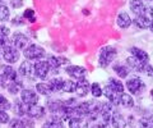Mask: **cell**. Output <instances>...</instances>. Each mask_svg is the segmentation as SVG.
Here are the masks:
<instances>
[{"label": "cell", "instance_id": "cell-1", "mask_svg": "<svg viewBox=\"0 0 153 128\" xmlns=\"http://www.w3.org/2000/svg\"><path fill=\"white\" fill-rule=\"evenodd\" d=\"M117 51L115 47L112 46H106L100 51V56H98V65L101 68H106L107 65L111 63V61L115 59Z\"/></svg>", "mask_w": 153, "mask_h": 128}, {"label": "cell", "instance_id": "cell-2", "mask_svg": "<svg viewBox=\"0 0 153 128\" xmlns=\"http://www.w3.org/2000/svg\"><path fill=\"white\" fill-rule=\"evenodd\" d=\"M46 55L45 50L36 44L28 45L25 49V58L28 60H40Z\"/></svg>", "mask_w": 153, "mask_h": 128}, {"label": "cell", "instance_id": "cell-3", "mask_svg": "<svg viewBox=\"0 0 153 128\" xmlns=\"http://www.w3.org/2000/svg\"><path fill=\"white\" fill-rule=\"evenodd\" d=\"M1 51H3V58L5 61H8V63H16V61L19 60V51L17 47H14V46H10V45H7V46H4L1 47Z\"/></svg>", "mask_w": 153, "mask_h": 128}, {"label": "cell", "instance_id": "cell-4", "mask_svg": "<svg viewBox=\"0 0 153 128\" xmlns=\"http://www.w3.org/2000/svg\"><path fill=\"white\" fill-rule=\"evenodd\" d=\"M65 72L68 73L71 78H74L75 81L85 79V76H87V70H85V68L80 67V65H68V67L65 68Z\"/></svg>", "mask_w": 153, "mask_h": 128}, {"label": "cell", "instance_id": "cell-5", "mask_svg": "<svg viewBox=\"0 0 153 128\" xmlns=\"http://www.w3.org/2000/svg\"><path fill=\"white\" fill-rule=\"evenodd\" d=\"M33 67H35V74L37 78L40 79H46L49 73L51 72V69L49 67V64H47V61L45 60H41V61H37V63L33 64Z\"/></svg>", "mask_w": 153, "mask_h": 128}, {"label": "cell", "instance_id": "cell-6", "mask_svg": "<svg viewBox=\"0 0 153 128\" xmlns=\"http://www.w3.org/2000/svg\"><path fill=\"white\" fill-rule=\"evenodd\" d=\"M19 74L22 77H25L26 79H30V81H33L36 78V74H35V67L33 64H31L30 61H23L19 67Z\"/></svg>", "mask_w": 153, "mask_h": 128}, {"label": "cell", "instance_id": "cell-7", "mask_svg": "<svg viewBox=\"0 0 153 128\" xmlns=\"http://www.w3.org/2000/svg\"><path fill=\"white\" fill-rule=\"evenodd\" d=\"M21 100L26 104V105H36L38 103V95L28 88H23L21 91Z\"/></svg>", "mask_w": 153, "mask_h": 128}, {"label": "cell", "instance_id": "cell-8", "mask_svg": "<svg viewBox=\"0 0 153 128\" xmlns=\"http://www.w3.org/2000/svg\"><path fill=\"white\" fill-rule=\"evenodd\" d=\"M0 77L4 78L7 82H10L18 78V73L12 65L3 64V65H0Z\"/></svg>", "mask_w": 153, "mask_h": 128}, {"label": "cell", "instance_id": "cell-9", "mask_svg": "<svg viewBox=\"0 0 153 128\" xmlns=\"http://www.w3.org/2000/svg\"><path fill=\"white\" fill-rule=\"evenodd\" d=\"M126 87L128 90L130 91L131 94H142V91L144 90V83H143V81L140 78H131V79H129V81L126 82Z\"/></svg>", "mask_w": 153, "mask_h": 128}, {"label": "cell", "instance_id": "cell-10", "mask_svg": "<svg viewBox=\"0 0 153 128\" xmlns=\"http://www.w3.org/2000/svg\"><path fill=\"white\" fill-rule=\"evenodd\" d=\"M12 44L14 47H17L18 50H25L27 45L30 44V39L23 34H14L13 39H12Z\"/></svg>", "mask_w": 153, "mask_h": 128}, {"label": "cell", "instance_id": "cell-11", "mask_svg": "<svg viewBox=\"0 0 153 128\" xmlns=\"http://www.w3.org/2000/svg\"><path fill=\"white\" fill-rule=\"evenodd\" d=\"M114 104L112 103H103L101 104V113H100V115L102 117V121L103 123H108L110 121H111V117L114 114Z\"/></svg>", "mask_w": 153, "mask_h": 128}, {"label": "cell", "instance_id": "cell-12", "mask_svg": "<svg viewBox=\"0 0 153 128\" xmlns=\"http://www.w3.org/2000/svg\"><path fill=\"white\" fill-rule=\"evenodd\" d=\"M45 108L44 106H40L38 104L36 105H30L27 109V117H30L31 119H40L45 115Z\"/></svg>", "mask_w": 153, "mask_h": 128}, {"label": "cell", "instance_id": "cell-13", "mask_svg": "<svg viewBox=\"0 0 153 128\" xmlns=\"http://www.w3.org/2000/svg\"><path fill=\"white\" fill-rule=\"evenodd\" d=\"M47 64H49V67L51 70H57L61 65L65 64V63H68V59H65V58H61V56H55V55H49L47 56Z\"/></svg>", "mask_w": 153, "mask_h": 128}, {"label": "cell", "instance_id": "cell-14", "mask_svg": "<svg viewBox=\"0 0 153 128\" xmlns=\"http://www.w3.org/2000/svg\"><path fill=\"white\" fill-rule=\"evenodd\" d=\"M91 90L89 82L87 79H82V81H76V88H75V94L78 97H84L87 96L88 92Z\"/></svg>", "mask_w": 153, "mask_h": 128}, {"label": "cell", "instance_id": "cell-15", "mask_svg": "<svg viewBox=\"0 0 153 128\" xmlns=\"http://www.w3.org/2000/svg\"><path fill=\"white\" fill-rule=\"evenodd\" d=\"M125 61H126V65L129 67V69H133V70H135V72L143 73L146 63H143V61H140L139 59H137L135 56H129V58H126Z\"/></svg>", "mask_w": 153, "mask_h": 128}, {"label": "cell", "instance_id": "cell-16", "mask_svg": "<svg viewBox=\"0 0 153 128\" xmlns=\"http://www.w3.org/2000/svg\"><path fill=\"white\" fill-rule=\"evenodd\" d=\"M64 101L61 100H50L47 101V109H49V112L52 113V114H61V112H63L64 109Z\"/></svg>", "mask_w": 153, "mask_h": 128}, {"label": "cell", "instance_id": "cell-17", "mask_svg": "<svg viewBox=\"0 0 153 128\" xmlns=\"http://www.w3.org/2000/svg\"><path fill=\"white\" fill-rule=\"evenodd\" d=\"M103 95L107 97V100L110 103L114 104V105H119V104H120V94H117L116 91H114L112 88H110L107 85L103 90Z\"/></svg>", "mask_w": 153, "mask_h": 128}, {"label": "cell", "instance_id": "cell-18", "mask_svg": "<svg viewBox=\"0 0 153 128\" xmlns=\"http://www.w3.org/2000/svg\"><path fill=\"white\" fill-rule=\"evenodd\" d=\"M134 25H135L138 28H142V30H144V28H148L151 25V18L147 16V14H137L135 19L133 21Z\"/></svg>", "mask_w": 153, "mask_h": 128}, {"label": "cell", "instance_id": "cell-19", "mask_svg": "<svg viewBox=\"0 0 153 128\" xmlns=\"http://www.w3.org/2000/svg\"><path fill=\"white\" fill-rule=\"evenodd\" d=\"M42 128H64V124H63V119L59 117V115H52L50 119H47L46 123Z\"/></svg>", "mask_w": 153, "mask_h": 128}, {"label": "cell", "instance_id": "cell-20", "mask_svg": "<svg viewBox=\"0 0 153 128\" xmlns=\"http://www.w3.org/2000/svg\"><path fill=\"white\" fill-rule=\"evenodd\" d=\"M7 88H8V91L9 94H12V95H17L19 94L23 90V83L21 79H14V81H10V82H8L7 85Z\"/></svg>", "mask_w": 153, "mask_h": 128}, {"label": "cell", "instance_id": "cell-21", "mask_svg": "<svg viewBox=\"0 0 153 128\" xmlns=\"http://www.w3.org/2000/svg\"><path fill=\"white\" fill-rule=\"evenodd\" d=\"M111 123L114 128H126V121L120 113L114 112V114L111 117Z\"/></svg>", "mask_w": 153, "mask_h": 128}, {"label": "cell", "instance_id": "cell-22", "mask_svg": "<svg viewBox=\"0 0 153 128\" xmlns=\"http://www.w3.org/2000/svg\"><path fill=\"white\" fill-rule=\"evenodd\" d=\"M130 9L135 14H144L147 5L143 0H130Z\"/></svg>", "mask_w": 153, "mask_h": 128}, {"label": "cell", "instance_id": "cell-23", "mask_svg": "<svg viewBox=\"0 0 153 128\" xmlns=\"http://www.w3.org/2000/svg\"><path fill=\"white\" fill-rule=\"evenodd\" d=\"M27 109H28V105H26L22 100H16L14 101L13 110H14V114L16 115H18V117L27 115Z\"/></svg>", "mask_w": 153, "mask_h": 128}, {"label": "cell", "instance_id": "cell-24", "mask_svg": "<svg viewBox=\"0 0 153 128\" xmlns=\"http://www.w3.org/2000/svg\"><path fill=\"white\" fill-rule=\"evenodd\" d=\"M117 26L120 27V28H128L129 26L131 25V18H130V16L126 13V12H123V13H120L117 16Z\"/></svg>", "mask_w": 153, "mask_h": 128}, {"label": "cell", "instance_id": "cell-25", "mask_svg": "<svg viewBox=\"0 0 153 128\" xmlns=\"http://www.w3.org/2000/svg\"><path fill=\"white\" fill-rule=\"evenodd\" d=\"M130 51H131L133 56H135L137 59H139L143 63H148V61H149V55L147 54V51L139 49V47H131Z\"/></svg>", "mask_w": 153, "mask_h": 128}, {"label": "cell", "instance_id": "cell-26", "mask_svg": "<svg viewBox=\"0 0 153 128\" xmlns=\"http://www.w3.org/2000/svg\"><path fill=\"white\" fill-rule=\"evenodd\" d=\"M69 128H88L87 118H74L69 121Z\"/></svg>", "mask_w": 153, "mask_h": 128}, {"label": "cell", "instance_id": "cell-27", "mask_svg": "<svg viewBox=\"0 0 153 128\" xmlns=\"http://www.w3.org/2000/svg\"><path fill=\"white\" fill-rule=\"evenodd\" d=\"M114 72L116 73L120 78H126L128 76H129V67H126V65H124V64H115L114 65Z\"/></svg>", "mask_w": 153, "mask_h": 128}, {"label": "cell", "instance_id": "cell-28", "mask_svg": "<svg viewBox=\"0 0 153 128\" xmlns=\"http://www.w3.org/2000/svg\"><path fill=\"white\" fill-rule=\"evenodd\" d=\"M107 86H108L110 88H112L114 91H116L117 94H120V95L124 92V85H123L120 81H119L117 78H110Z\"/></svg>", "mask_w": 153, "mask_h": 128}, {"label": "cell", "instance_id": "cell-29", "mask_svg": "<svg viewBox=\"0 0 153 128\" xmlns=\"http://www.w3.org/2000/svg\"><path fill=\"white\" fill-rule=\"evenodd\" d=\"M36 90H37L38 94L45 95V96H50V95L52 94V90H51V87H50V85L46 83V82L37 83V85H36Z\"/></svg>", "mask_w": 153, "mask_h": 128}, {"label": "cell", "instance_id": "cell-30", "mask_svg": "<svg viewBox=\"0 0 153 128\" xmlns=\"http://www.w3.org/2000/svg\"><path fill=\"white\" fill-rule=\"evenodd\" d=\"M47 83L50 85L52 92H57V91H61V90H63L64 79H61V78H51Z\"/></svg>", "mask_w": 153, "mask_h": 128}, {"label": "cell", "instance_id": "cell-31", "mask_svg": "<svg viewBox=\"0 0 153 128\" xmlns=\"http://www.w3.org/2000/svg\"><path fill=\"white\" fill-rule=\"evenodd\" d=\"M120 104L124 106V108H128V109H130L134 106V100H133V97L130 96L129 94H121L120 95Z\"/></svg>", "mask_w": 153, "mask_h": 128}, {"label": "cell", "instance_id": "cell-32", "mask_svg": "<svg viewBox=\"0 0 153 128\" xmlns=\"http://www.w3.org/2000/svg\"><path fill=\"white\" fill-rule=\"evenodd\" d=\"M139 128H153V118L149 115H144L139 119V123H138Z\"/></svg>", "mask_w": 153, "mask_h": 128}, {"label": "cell", "instance_id": "cell-33", "mask_svg": "<svg viewBox=\"0 0 153 128\" xmlns=\"http://www.w3.org/2000/svg\"><path fill=\"white\" fill-rule=\"evenodd\" d=\"M75 88H76V82L75 81H71V79H64L63 90H61V91H64V92H75Z\"/></svg>", "mask_w": 153, "mask_h": 128}, {"label": "cell", "instance_id": "cell-34", "mask_svg": "<svg viewBox=\"0 0 153 128\" xmlns=\"http://www.w3.org/2000/svg\"><path fill=\"white\" fill-rule=\"evenodd\" d=\"M10 17V10L8 9L5 4H0V21L7 22Z\"/></svg>", "mask_w": 153, "mask_h": 128}, {"label": "cell", "instance_id": "cell-35", "mask_svg": "<svg viewBox=\"0 0 153 128\" xmlns=\"http://www.w3.org/2000/svg\"><path fill=\"white\" fill-rule=\"evenodd\" d=\"M91 92H92V95L94 97H100L103 95V90H102L100 83H93L92 86H91Z\"/></svg>", "mask_w": 153, "mask_h": 128}, {"label": "cell", "instance_id": "cell-36", "mask_svg": "<svg viewBox=\"0 0 153 128\" xmlns=\"http://www.w3.org/2000/svg\"><path fill=\"white\" fill-rule=\"evenodd\" d=\"M23 18L25 19H27L28 22L31 23H35L36 22V13L33 9H26L25 13H23Z\"/></svg>", "mask_w": 153, "mask_h": 128}, {"label": "cell", "instance_id": "cell-37", "mask_svg": "<svg viewBox=\"0 0 153 128\" xmlns=\"http://www.w3.org/2000/svg\"><path fill=\"white\" fill-rule=\"evenodd\" d=\"M9 128H27L25 121L19 119V118H14L9 123Z\"/></svg>", "mask_w": 153, "mask_h": 128}, {"label": "cell", "instance_id": "cell-38", "mask_svg": "<svg viewBox=\"0 0 153 128\" xmlns=\"http://www.w3.org/2000/svg\"><path fill=\"white\" fill-rule=\"evenodd\" d=\"M10 108H12L10 101H9L5 96L0 95V109H1V110H8V109H10Z\"/></svg>", "mask_w": 153, "mask_h": 128}, {"label": "cell", "instance_id": "cell-39", "mask_svg": "<svg viewBox=\"0 0 153 128\" xmlns=\"http://www.w3.org/2000/svg\"><path fill=\"white\" fill-rule=\"evenodd\" d=\"M10 118H9V114L7 113V110H1L0 109V124H5V123H9Z\"/></svg>", "mask_w": 153, "mask_h": 128}, {"label": "cell", "instance_id": "cell-40", "mask_svg": "<svg viewBox=\"0 0 153 128\" xmlns=\"http://www.w3.org/2000/svg\"><path fill=\"white\" fill-rule=\"evenodd\" d=\"M143 73H146L147 76H149V77H153V67L149 63H146L144 69H143Z\"/></svg>", "mask_w": 153, "mask_h": 128}, {"label": "cell", "instance_id": "cell-41", "mask_svg": "<svg viewBox=\"0 0 153 128\" xmlns=\"http://www.w3.org/2000/svg\"><path fill=\"white\" fill-rule=\"evenodd\" d=\"M25 18L23 17H21V16H17V17H14L13 18V25H16V26H22V25H25Z\"/></svg>", "mask_w": 153, "mask_h": 128}, {"label": "cell", "instance_id": "cell-42", "mask_svg": "<svg viewBox=\"0 0 153 128\" xmlns=\"http://www.w3.org/2000/svg\"><path fill=\"white\" fill-rule=\"evenodd\" d=\"M8 41H9V40H8V36L0 34V47L7 46V45H8Z\"/></svg>", "mask_w": 153, "mask_h": 128}, {"label": "cell", "instance_id": "cell-43", "mask_svg": "<svg viewBox=\"0 0 153 128\" xmlns=\"http://www.w3.org/2000/svg\"><path fill=\"white\" fill-rule=\"evenodd\" d=\"M92 128H110L108 127V123H97V124H94Z\"/></svg>", "mask_w": 153, "mask_h": 128}, {"label": "cell", "instance_id": "cell-44", "mask_svg": "<svg viewBox=\"0 0 153 128\" xmlns=\"http://www.w3.org/2000/svg\"><path fill=\"white\" fill-rule=\"evenodd\" d=\"M9 28L5 27V26H3V27H0V34H3V35H5V36H9Z\"/></svg>", "mask_w": 153, "mask_h": 128}, {"label": "cell", "instance_id": "cell-45", "mask_svg": "<svg viewBox=\"0 0 153 128\" xmlns=\"http://www.w3.org/2000/svg\"><path fill=\"white\" fill-rule=\"evenodd\" d=\"M12 5H13L14 8L22 7V0H12Z\"/></svg>", "mask_w": 153, "mask_h": 128}, {"label": "cell", "instance_id": "cell-46", "mask_svg": "<svg viewBox=\"0 0 153 128\" xmlns=\"http://www.w3.org/2000/svg\"><path fill=\"white\" fill-rule=\"evenodd\" d=\"M7 85H8V82L4 78L0 77V87H7Z\"/></svg>", "mask_w": 153, "mask_h": 128}, {"label": "cell", "instance_id": "cell-47", "mask_svg": "<svg viewBox=\"0 0 153 128\" xmlns=\"http://www.w3.org/2000/svg\"><path fill=\"white\" fill-rule=\"evenodd\" d=\"M148 115H149V117H152L153 118V105L149 108V114H148Z\"/></svg>", "mask_w": 153, "mask_h": 128}, {"label": "cell", "instance_id": "cell-48", "mask_svg": "<svg viewBox=\"0 0 153 128\" xmlns=\"http://www.w3.org/2000/svg\"><path fill=\"white\" fill-rule=\"evenodd\" d=\"M149 27H151V30L153 31V18H152V19H151V25H149Z\"/></svg>", "mask_w": 153, "mask_h": 128}, {"label": "cell", "instance_id": "cell-49", "mask_svg": "<svg viewBox=\"0 0 153 128\" xmlns=\"http://www.w3.org/2000/svg\"><path fill=\"white\" fill-rule=\"evenodd\" d=\"M148 1H151V0H148Z\"/></svg>", "mask_w": 153, "mask_h": 128}]
</instances>
